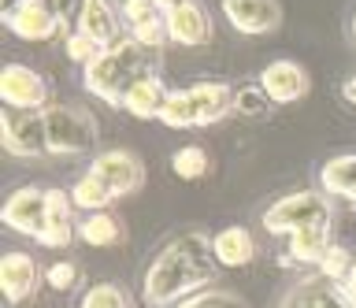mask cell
<instances>
[{
  "label": "cell",
  "mask_w": 356,
  "mask_h": 308,
  "mask_svg": "<svg viewBox=\"0 0 356 308\" xmlns=\"http://www.w3.org/2000/svg\"><path fill=\"white\" fill-rule=\"evenodd\" d=\"M216 257H211V238L200 230L171 238L152 257L141 275V297L149 308H175L178 301L208 290L216 282Z\"/></svg>",
  "instance_id": "6da1fadb"
},
{
  "label": "cell",
  "mask_w": 356,
  "mask_h": 308,
  "mask_svg": "<svg viewBox=\"0 0 356 308\" xmlns=\"http://www.w3.org/2000/svg\"><path fill=\"white\" fill-rule=\"evenodd\" d=\"M152 74H160V49H149V45H141L138 38L127 34L122 41H115V45L100 49L93 63H86L82 86L89 90V97L119 108L122 97H127L141 79H152Z\"/></svg>",
  "instance_id": "7a4b0ae2"
},
{
  "label": "cell",
  "mask_w": 356,
  "mask_h": 308,
  "mask_svg": "<svg viewBox=\"0 0 356 308\" xmlns=\"http://www.w3.org/2000/svg\"><path fill=\"white\" fill-rule=\"evenodd\" d=\"M44 141H49V156H82L97 145V119L74 104H49Z\"/></svg>",
  "instance_id": "3957f363"
},
{
  "label": "cell",
  "mask_w": 356,
  "mask_h": 308,
  "mask_svg": "<svg viewBox=\"0 0 356 308\" xmlns=\"http://www.w3.org/2000/svg\"><path fill=\"white\" fill-rule=\"evenodd\" d=\"M330 197L323 190H293L286 197H278L275 204H267L264 212V227L275 238H289L293 230L316 227V223H330Z\"/></svg>",
  "instance_id": "277c9868"
},
{
  "label": "cell",
  "mask_w": 356,
  "mask_h": 308,
  "mask_svg": "<svg viewBox=\"0 0 356 308\" xmlns=\"http://www.w3.org/2000/svg\"><path fill=\"white\" fill-rule=\"evenodd\" d=\"M0 141L11 156L33 160L49 156L44 141V112H22V108H0Z\"/></svg>",
  "instance_id": "5b68a950"
},
{
  "label": "cell",
  "mask_w": 356,
  "mask_h": 308,
  "mask_svg": "<svg viewBox=\"0 0 356 308\" xmlns=\"http://www.w3.org/2000/svg\"><path fill=\"white\" fill-rule=\"evenodd\" d=\"M0 219H4L8 230H15V234L38 241L44 234V227L52 223L49 197H44V190H38V186H19V190L8 193L4 208H0Z\"/></svg>",
  "instance_id": "8992f818"
},
{
  "label": "cell",
  "mask_w": 356,
  "mask_h": 308,
  "mask_svg": "<svg viewBox=\"0 0 356 308\" xmlns=\"http://www.w3.org/2000/svg\"><path fill=\"white\" fill-rule=\"evenodd\" d=\"M4 26L22 41H52L56 34H67V23L56 19L41 0H4Z\"/></svg>",
  "instance_id": "52a82bcc"
},
{
  "label": "cell",
  "mask_w": 356,
  "mask_h": 308,
  "mask_svg": "<svg viewBox=\"0 0 356 308\" xmlns=\"http://www.w3.org/2000/svg\"><path fill=\"white\" fill-rule=\"evenodd\" d=\"M0 101H4V108L44 112L49 108V82L26 63H8L0 71Z\"/></svg>",
  "instance_id": "ba28073f"
},
{
  "label": "cell",
  "mask_w": 356,
  "mask_h": 308,
  "mask_svg": "<svg viewBox=\"0 0 356 308\" xmlns=\"http://www.w3.org/2000/svg\"><path fill=\"white\" fill-rule=\"evenodd\" d=\"M222 19L245 38L275 34L282 23V4L278 0H219Z\"/></svg>",
  "instance_id": "9c48e42d"
},
{
  "label": "cell",
  "mask_w": 356,
  "mask_h": 308,
  "mask_svg": "<svg viewBox=\"0 0 356 308\" xmlns=\"http://www.w3.org/2000/svg\"><path fill=\"white\" fill-rule=\"evenodd\" d=\"M89 171L100 175L115 197H130L145 186V163L130 149H104L89 160Z\"/></svg>",
  "instance_id": "30bf717a"
},
{
  "label": "cell",
  "mask_w": 356,
  "mask_h": 308,
  "mask_svg": "<svg viewBox=\"0 0 356 308\" xmlns=\"http://www.w3.org/2000/svg\"><path fill=\"white\" fill-rule=\"evenodd\" d=\"M122 26H127V19H122V8H115L111 0H82L78 4V15H74V30H82L89 41H97L100 49L115 45L122 41Z\"/></svg>",
  "instance_id": "8fae6325"
},
{
  "label": "cell",
  "mask_w": 356,
  "mask_h": 308,
  "mask_svg": "<svg viewBox=\"0 0 356 308\" xmlns=\"http://www.w3.org/2000/svg\"><path fill=\"white\" fill-rule=\"evenodd\" d=\"M256 86L271 97V104H297V101L308 97L312 79H308V71L300 67L297 60H271L260 71V82Z\"/></svg>",
  "instance_id": "7c38bea8"
},
{
  "label": "cell",
  "mask_w": 356,
  "mask_h": 308,
  "mask_svg": "<svg viewBox=\"0 0 356 308\" xmlns=\"http://www.w3.org/2000/svg\"><path fill=\"white\" fill-rule=\"evenodd\" d=\"M211 34H216V26H211V15L200 0H186L175 12H167V38H171V45L200 49L211 41Z\"/></svg>",
  "instance_id": "4fadbf2b"
},
{
  "label": "cell",
  "mask_w": 356,
  "mask_h": 308,
  "mask_svg": "<svg viewBox=\"0 0 356 308\" xmlns=\"http://www.w3.org/2000/svg\"><path fill=\"white\" fill-rule=\"evenodd\" d=\"M38 279H41V268L30 252H8V257L0 260V290H4L8 305H19V301H26V297H33Z\"/></svg>",
  "instance_id": "5bb4252c"
},
{
  "label": "cell",
  "mask_w": 356,
  "mask_h": 308,
  "mask_svg": "<svg viewBox=\"0 0 356 308\" xmlns=\"http://www.w3.org/2000/svg\"><path fill=\"white\" fill-rule=\"evenodd\" d=\"M282 308H356V305L349 301V293L341 290V282L312 275V279L297 282V290L286 297Z\"/></svg>",
  "instance_id": "9a60e30c"
},
{
  "label": "cell",
  "mask_w": 356,
  "mask_h": 308,
  "mask_svg": "<svg viewBox=\"0 0 356 308\" xmlns=\"http://www.w3.org/2000/svg\"><path fill=\"white\" fill-rule=\"evenodd\" d=\"M211 257L219 268H249L256 260V238L245 227H222L211 234Z\"/></svg>",
  "instance_id": "2e32d148"
},
{
  "label": "cell",
  "mask_w": 356,
  "mask_h": 308,
  "mask_svg": "<svg viewBox=\"0 0 356 308\" xmlns=\"http://www.w3.org/2000/svg\"><path fill=\"white\" fill-rule=\"evenodd\" d=\"M234 93L227 82H197L189 86V101L197 108V123L200 127H211V123H222L230 112H234Z\"/></svg>",
  "instance_id": "e0dca14e"
},
{
  "label": "cell",
  "mask_w": 356,
  "mask_h": 308,
  "mask_svg": "<svg viewBox=\"0 0 356 308\" xmlns=\"http://www.w3.org/2000/svg\"><path fill=\"white\" fill-rule=\"evenodd\" d=\"M334 245L330 238V223H316L305 230H293L286 238V260L293 264H308V268H319V260L327 257V249Z\"/></svg>",
  "instance_id": "ac0fdd59"
},
{
  "label": "cell",
  "mask_w": 356,
  "mask_h": 308,
  "mask_svg": "<svg viewBox=\"0 0 356 308\" xmlns=\"http://www.w3.org/2000/svg\"><path fill=\"white\" fill-rule=\"evenodd\" d=\"M167 97H171V90H167V82L160 79V74H152V79H141L134 90L122 97V112L134 115V119H160Z\"/></svg>",
  "instance_id": "d6986e66"
},
{
  "label": "cell",
  "mask_w": 356,
  "mask_h": 308,
  "mask_svg": "<svg viewBox=\"0 0 356 308\" xmlns=\"http://www.w3.org/2000/svg\"><path fill=\"white\" fill-rule=\"evenodd\" d=\"M319 190L327 197H341V201H356V152H341L330 156L319 168Z\"/></svg>",
  "instance_id": "ffe728a7"
},
{
  "label": "cell",
  "mask_w": 356,
  "mask_h": 308,
  "mask_svg": "<svg viewBox=\"0 0 356 308\" xmlns=\"http://www.w3.org/2000/svg\"><path fill=\"white\" fill-rule=\"evenodd\" d=\"M71 197H74V208H82V212H108L111 204L119 201L115 193H111V186L100 179V175L93 171H86V175H78L74 186H71Z\"/></svg>",
  "instance_id": "44dd1931"
},
{
  "label": "cell",
  "mask_w": 356,
  "mask_h": 308,
  "mask_svg": "<svg viewBox=\"0 0 356 308\" xmlns=\"http://www.w3.org/2000/svg\"><path fill=\"white\" fill-rule=\"evenodd\" d=\"M78 238L93 249H111L122 241V223L108 212H89L82 223H78Z\"/></svg>",
  "instance_id": "7402d4cb"
},
{
  "label": "cell",
  "mask_w": 356,
  "mask_h": 308,
  "mask_svg": "<svg viewBox=\"0 0 356 308\" xmlns=\"http://www.w3.org/2000/svg\"><path fill=\"white\" fill-rule=\"evenodd\" d=\"M160 123L171 127V130H193V127H200L197 123V108H193V101H189V90H171V97H167V104L160 112Z\"/></svg>",
  "instance_id": "603a6c76"
},
{
  "label": "cell",
  "mask_w": 356,
  "mask_h": 308,
  "mask_svg": "<svg viewBox=\"0 0 356 308\" xmlns=\"http://www.w3.org/2000/svg\"><path fill=\"white\" fill-rule=\"evenodd\" d=\"M171 171L178 175V179H186V182L204 179V175H208V152L200 149V145L175 149V152H171Z\"/></svg>",
  "instance_id": "cb8c5ba5"
},
{
  "label": "cell",
  "mask_w": 356,
  "mask_h": 308,
  "mask_svg": "<svg viewBox=\"0 0 356 308\" xmlns=\"http://www.w3.org/2000/svg\"><path fill=\"white\" fill-rule=\"evenodd\" d=\"M78 308H130L122 286L115 282H93L89 290L78 297Z\"/></svg>",
  "instance_id": "d4e9b609"
},
{
  "label": "cell",
  "mask_w": 356,
  "mask_h": 308,
  "mask_svg": "<svg viewBox=\"0 0 356 308\" xmlns=\"http://www.w3.org/2000/svg\"><path fill=\"white\" fill-rule=\"evenodd\" d=\"M175 308H245V301H241L238 293H230V290L208 286V290H200L193 297H186V301H178Z\"/></svg>",
  "instance_id": "484cf974"
},
{
  "label": "cell",
  "mask_w": 356,
  "mask_h": 308,
  "mask_svg": "<svg viewBox=\"0 0 356 308\" xmlns=\"http://www.w3.org/2000/svg\"><path fill=\"white\" fill-rule=\"evenodd\" d=\"M353 252L345 249V245H334L327 249V257L319 260V268H316V275H323V279H330V282H345V275H349V268H353Z\"/></svg>",
  "instance_id": "4316f807"
},
{
  "label": "cell",
  "mask_w": 356,
  "mask_h": 308,
  "mask_svg": "<svg viewBox=\"0 0 356 308\" xmlns=\"http://www.w3.org/2000/svg\"><path fill=\"white\" fill-rule=\"evenodd\" d=\"M267 108H271V97H267L260 86H241V90L234 93V112L245 115V119H260Z\"/></svg>",
  "instance_id": "83f0119b"
},
{
  "label": "cell",
  "mask_w": 356,
  "mask_h": 308,
  "mask_svg": "<svg viewBox=\"0 0 356 308\" xmlns=\"http://www.w3.org/2000/svg\"><path fill=\"white\" fill-rule=\"evenodd\" d=\"M74 238H78V223H74V219H52V223L44 227V234L38 238V245L41 249H67Z\"/></svg>",
  "instance_id": "f1b7e54d"
},
{
  "label": "cell",
  "mask_w": 356,
  "mask_h": 308,
  "mask_svg": "<svg viewBox=\"0 0 356 308\" xmlns=\"http://www.w3.org/2000/svg\"><path fill=\"white\" fill-rule=\"evenodd\" d=\"M167 12L163 8H156L152 0H122V19H127V26H145V23H156V19H163Z\"/></svg>",
  "instance_id": "f546056e"
},
{
  "label": "cell",
  "mask_w": 356,
  "mask_h": 308,
  "mask_svg": "<svg viewBox=\"0 0 356 308\" xmlns=\"http://www.w3.org/2000/svg\"><path fill=\"white\" fill-rule=\"evenodd\" d=\"M63 49H67V56H71L74 63H93L97 60V52H100V45L97 41H89L82 30H67V38H63Z\"/></svg>",
  "instance_id": "4dcf8cb0"
},
{
  "label": "cell",
  "mask_w": 356,
  "mask_h": 308,
  "mask_svg": "<svg viewBox=\"0 0 356 308\" xmlns=\"http://www.w3.org/2000/svg\"><path fill=\"white\" fill-rule=\"evenodd\" d=\"M78 279H82V271H78V264H71V260H56V264L44 268V282H49L52 290H60V293L78 286Z\"/></svg>",
  "instance_id": "1f68e13d"
},
{
  "label": "cell",
  "mask_w": 356,
  "mask_h": 308,
  "mask_svg": "<svg viewBox=\"0 0 356 308\" xmlns=\"http://www.w3.org/2000/svg\"><path fill=\"white\" fill-rule=\"evenodd\" d=\"M44 197H49V216H52V219H71V216H74V197H71V190L52 186V190H44Z\"/></svg>",
  "instance_id": "d6a6232c"
},
{
  "label": "cell",
  "mask_w": 356,
  "mask_h": 308,
  "mask_svg": "<svg viewBox=\"0 0 356 308\" xmlns=\"http://www.w3.org/2000/svg\"><path fill=\"white\" fill-rule=\"evenodd\" d=\"M41 4L49 8L56 19H63V23H67V19L78 15V4H82V0H41Z\"/></svg>",
  "instance_id": "836d02e7"
},
{
  "label": "cell",
  "mask_w": 356,
  "mask_h": 308,
  "mask_svg": "<svg viewBox=\"0 0 356 308\" xmlns=\"http://www.w3.org/2000/svg\"><path fill=\"white\" fill-rule=\"evenodd\" d=\"M341 290L349 293V301L356 305V260H353V268H349V275H345V282H341Z\"/></svg>",
  "instance_id": "e575fe53"
},
{
  "label": "cell",
  "mask_w": 356,
  "mask_h": 308,
  "mask_svg": "<svg viewBox=\"0 0 356 308\" xmlns=\"http://www.w3.org/2000/svg\"><path fill=\"white\" fill-rule=\"evenodd\" d=\"M341 97H345V101H349V104L356 108V74H349V79L341 82Z\"/></svg>",
  "instance_id": "d590c367"
},
{
  "label": "cell",
  "mask_w": 356,
  "mask_h": 308,
  "mask_svg": "<svg viewBox=\"0 0 356 308\" xmlns=\"http://www.w3.org/2000/svg\"><path fill=\"white\" fill-rule=\"evenodd\" d=\"M152 4H156V8H163V12H175L178 4H186V0H152Z\"/></svg>",
  "instance_id": "8d00e7d4"
},
{
  "label": "cell",
  "mask_w": 356,
  "mask_h": 308,
  "mask_svg": "<svg viewBox=\"0 0 356 308\" xmlns=\"http://www.w3.org/2000/svg\"><path fill=\"white\" fill-rule=\"evenodd\" d=\"M349 34H353V45H356V12H353V23H349Z\"/></svg>",
  "instance_id": "74e56055"
}]
</instances>
